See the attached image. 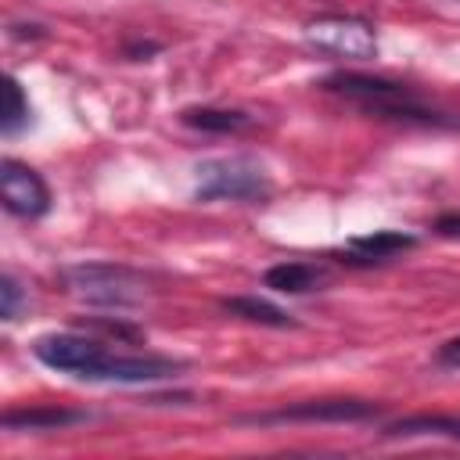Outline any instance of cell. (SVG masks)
I'll return each instance as SVG.
<instances>
[{"mask_svg":"<svg viewBox=\"0 0 460 460\" xmlns=\"http://www.w3.org/2000/svg\"><path fill=\"white\" fill-rule=\"evenodd\" d=\"M320 86L363 104L370 115L388 119V122L431 126V129H456L460 126L456 115H446V111L424 104L406 83H395V79H381V75H367V72H331L320 79Z\"/></svg>","mask_w":460,"mask_h":460,"instance_id":"6da1fadb","label":"cell"},{"mask_svg":"<svg viewBox=\"0 0 460 460\" xmlns=\"http://www.w3.org/2000/svg\"><path fill=\"white\" fill-rule=\"evenodd\" d=\"M61 284L86 305L129 309L147 298V277L119 262H72L61 270Z\"/></svg>","mask_w":460,"mask_h":460,"instance_id":"7a4b0ae2","label":"cell"},{"mask_svg":"<svg viewBox=\"0 0 460 460\" xmlns=\"http://www.w3.org/2000/svg\"><path fill=\"white\" fill-rule=\"evenodd\" d=\"M198 201H262L270 194V176L255 158H205L198 169Z\"/></svg>","mask_w":460,"mask_h":460,"instance_id":"3957f363","label":"cell"},{"mask_svg":"<svg viewBox=\"0 0 460 460\" xmlns=\"http://www.w3.org/2000/svg\"><path fill=\"white\" fill-rule=\"evenodd\" d=\"M104 345L86 338V334H72V331H50V334H40L32 341V356L58 370V374H72L79 381H93L101 359H104Z\"/></svg>","mask_w":460,"mask_h":460,"instance_id":"277c9868","label":"cell"},{"mask_svg":"<svg viewBox=\"0 0 460 460\" xmlns=\"http://www.w3.org/2000/svg\"><path fill=\"white\" fill-rule=\"evenodd\" d=\"M305 40L316 50H327L334 58H352V61H367L377 54V36L374 25L363 18H349V14H323L316 22L305 25Z\"/></svg>","mask_w":460,"mask_h":460,"instance_id":"5b68a950","label":"cell"},{"mask_svg":"<svg viewBox=\"0 0 460 460\" xmlns=\"http://www.w3.org/2000/svg\"><path fill=\"white\" fill-rule=\"evenodd\" d=\"M381 406L370 402V399H305V402H291V406H280V410H266V413H244L237 417V424H313V420H370L377 417Z\"/></svg>","mask_w":460,"mask_h":460,"instance_id":"8992f818","label":"cell"},{"mask_svg":"<svg viewBox=\"0 0 460 460\" xmlns=\"http://www.w3.org/2000/svg\"><path fill=\"white\" fill-rule=\"evenodd\" d=\"M0 198H4V208L22 219H40L50 212V187L32 165L18 158L0 162Z\"/></svg>","mask_w":460,"mask_h":460,"instance_id":"52a82bcc","label":"cell"},{"mask_svg":"<svg viewBox=\"0 0 460 460\" xmlns=\"http://www.w3.org/2000/svg\"><path fill=\"white\" fill-rule=\"evenodd\" d=\"M417 248V234L406 230H374V234H359L345 244V259L359 262V266H374V262H388L402 252Z\"/></svg>","mask_w":460,"mask_h":460,"instance_id":"ba28073f","label":"cell"},{"mask_svg":"<svg viewBox=\"0 0 460 460\" xmlns=\"http://www.w3.org/2000/svg\"><path fill=\"white\" fill-rule=\"evenodd\" d=\"M90 413L83 410H65V406H29V410H7L0 424L7 431H58L68 424H83Z\"/></svg>","mask_w":460,"mask_h":460,"instance_id":"9c48e42d","label":"cell"},{"mask_svg":"<svg viewBox=\"0 0 460 460\" xmlns=\"http://www.w3.org/2000/svg\"><path fill=\"white\" fill-rule=\"evenodd\" d=\"M180 122L201 133H241L252 126V115L241 108H208V104H194L180 111Z\"/></svg>","mask_w":460,"mask_h":460,"instance_id":"30bf717a","label":"cell"},{"mask_svg":"<svg viewBox=\"0 0 460 460\" xmlns=\"http://www.w3.org/2000/svg\"><path fill=\"white\" fill-rule=\"evenodd\" d=\"M262 284L280 291V295H305V291H316L323 284V273L309 262H277L262 273Z\"/></svg>","mask_w":460,"mask_h":460,"instance_id":"8fae6325","label":"cell"},{"mask_svg":"<svg viewBox=\"0 0 460 460\" xmlns=\"http://www.w3.org/2000/svg\"><path fill=\"white\" fill-rule=\"evenodd\" d=\"M230 316H241L248 323H262V327H295L291 313H284L280 305L266 302V298H255V295H234V298H223L219 302Z\"/></svg>","mask_w":460,"mask_h":460,"instance_id":"7c38bea8","label":"cell"},{"mask_svg":"<svg viewBox=\"0 0 460 460\" xmlns=\"http://www.w3.org/2000/svg\"><path fill=\"white\" fill-rule=\"evenodd\" d=\"M385 431L392 438H413V435H446L453 442H460V417H446V413H413V417H399L392 424H385Z\"/></svg>","mask_w":460,"mask_h":460,"instance_id":"4fadbf2b","label":"cell"},{"mask_svg":"<svg viewBox=\"0 0 460 460\" xmlns=\"http://www.w3.org/2000/svg\"><path fill=\"white\" fill-rule=\"evenodd\" d=\"M4 93H7V104H4V115H0V133H4V137H14V133L29 122V101H25L22 83H18L14 75H7Z\"/></svg>","mask_w":460,"mask_h":460,"instance_id":"5bb4252c","label":"cell"},{"mask_svg":"<svg viewBox=\"0 0 460 460\" xmlns=\"http://www.w3.org/2000/svg\"><path fill=\"white\" fill-rule=\"evenodd\" d=\"M22 302H25L22 284H18L11 273H4V280H0V320H18Z\"/></svg>","mask_w":460,"mask_h":460,"instance_id":"9a60e30c","label":"cell"},{"mask_svg":"<svg viewBox=\"0 0 460 460\" xmlns=\"http://www.w3.org/2000/svg\"><path fill=\"white\" fill-rule=\"evenodd\" d=\"M435 363L446 367V370H460V334L435 349Z\"/></svg>","mask_w":460,"mask_h":460,"instance_id":"2e32d148","label":"cell"},{"mask_svg":"<svg viewBox=\"0 0 460 460\" xmlns=\"http://www.w3.org/2000/svg\"><path fill=\"white\" fill-rule=\"evenodd\" d=\"M435 234H442V237H460V212L438 216V219H435Z\"/></svg>","mask_w":460,"mask_h":460,"instance_id":"e0dca14e","label":"cell"}]
</instances>
